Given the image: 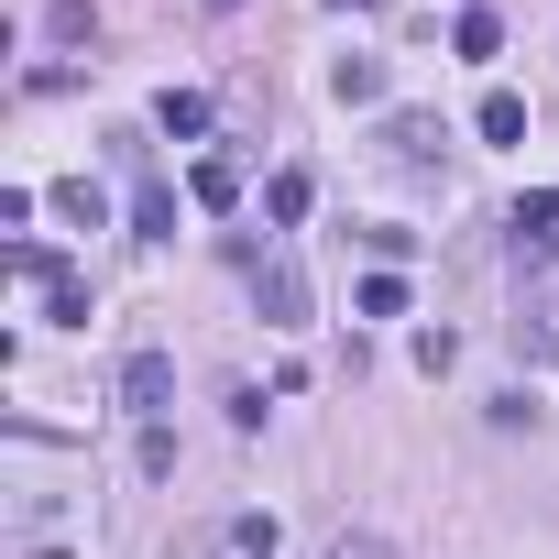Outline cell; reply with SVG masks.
<instances>
[{"mask_svg":"<svg viewBox=\"0 0 559 559\" xmlns=\"http://www.w3.org/2000/svg\"><path fill=\"white\" fill-rule=\"evenodd\" d=\"M121 406L143 417V428H165V406H176V362L143 341V352H121Z\"/></svg>","mask_w":559,"mask_h":559,"instance_id":"cell-1","label":"cell"},{"mask_svg":"<svg viewBox=\"0 0 559 559\" xmlns=\"http://www.w3.org/2000/svg\"><path fill=\"white\" fill-rule=\"evenodd\" d=\"M252 308H263L274 330H297V319H308V274H297L286 252H274V263H252Z\"/></svg>","mask_w":559,"mask_h":559,"instance_id":"cell-2","label":"cell"},{"mask_svg":"<svg viewBox=\"0 0 559 559\" xmlns=\"http://www.w3.org/2000/svg\"><path fill=\"white\" fill-rule=\"evenodd\" d=\"M384 143H395V165H439V143H450V132H439V110H395V121H384Z\"/></svg>","mask_w":559,"mask_h":559,"instance_id":"cell-3","label":"cell"},{"mask_svg":"<svg viewBox=\"0 0 559 559\" xmlns=\"http://www.w3.org/2000/svg\"><path fill=\"white\" fill-rule=\"evenodd\" d=\"M132 241H176V187L165 176H132Z\"/></svg>","mask_w":559,"mask_h":559,"instance_id":"cell-4","label":"cell"},{"mask_svg":"<svg viewBox=\"0 0 559 559\" xmlns=\"http://www.w3.org/2000/svg\"><path fill=\"white\" fill-rule=\"evenodd\" d=\"M330 88H341L352 110H373V99H384V56H341V67H330Z\"/></svg>","mask_w":559,"mask_h":559,"instance_id":"cell-5","label":"cell"},{"mask_svg":"<svg viewBox=\"0 0 559 559\" xmlns=\"http://www.w3.org/2000/svg\"><path fill=\"white\" fill-rule=\"evenodd\" d=\"M187 198H198V209H230V198H241V165H230V154H198Z\"/></svg>","mask_w":559,"mask_h":559,"instance_id":"cell-6","label":"cell"},{"mask_svg":"<svg viewBox=\"0 0 559 559\" xmlns=\"http://www.w3.org/2000/svg\"><path fill=\"white\" fill-rule=\"evenodd\" d=\"M493 45H504V23H493V12H483V0H472V12H461V23H450V56H472V67H483V56H493Z\"/></svg>","mask_w":559,"mask_h":559,"instance_id":"cell-7","label":"cell"},{"mask_svg":"<svg viewBox=\"0 0 559 559\" xmlns=\"http://www.w3.org/2000/svg\"><path fill=\"white\" fill-rule=\"evenodd\" d=\"M154 121H165L176 143H198V132H209V99H198V88H165V99H154Z\"/></svg>","mask_w":559,"mask_h":559,"instance_id":"cell-8","label":"cell"},{"mask_svg":"<svg viewBox=\"0 0 559 559\" xmlns=\"http://www.w3.org/2000/svg\"><path fill=\"white\" fill-rule=\"evenodd\" d=\"M548 230H559V198H548V187H526V198H515V252H537Z\"/></svg>","mask_w":559,"mask_h":559,"instance_id":"cell-9","label":"cell"},{"mask_svg":"<svg viewBox=\"0 0 559 559\" xmlns=\"http://www.w3.org/2000/svg\"><path fill=\"white\" fill-rule=\"evenodd\" d=\"M352 308H362V319H406V274H395V263L362 274V297H352Z\"/></svg>","mask_w":559,"mask_h":559,"instance_id":"cell-10","label":"cell"},{"mask_svg":"<svg viewBox=\"0 0 559 559\" xmlns=\"http://www.w3.org/2000/svg\"><path fill=\"white\" fill-rule=\"evenodd\" d=\"M483 143H526V99H515V88L483 99Z\"/></svg>","mask_w":559,"mask_h":559,"instance_id":"cell-11","label":"cell"},{"mask_svg":"<svg viewBox=\"0 0 559 559\" xmlns=\"http://www.w3.org/2000/svg\"><path fill=\"white\" fill-rule=\"evenodd\" d=\"M12 274H23V286H56L67 252H56V241H12Z\"/></svg>","mask_w":559,"mask_h":559,"instance_id":"cell-12","label":"cell"},{"mask_svg":"<svg viewBox=\"0 0 559 559\" xmlns=\"http://www.w3.org/2000/svg\"><path fill=\"white\" fill-rule=\"evenodd\" d=\"M45 308H56L67 330H88V274H78V263H67V274H56V286H45Z\"/></svg>","mask_w":559,"mask_h":559,"instance_id":"cell-13","label":"cell"},{"mask_svg":"<svg viewBox=\"0 0 559 559\" xmlns=\"http://www.w3.org/2000/svg\"><path fill=\"white\" fill-rule=\"evenodd\" d=\"M56 209H67V219H78V230H99V219H110V198H99V187H88V176H67V187H56Z\"/></svg>","mask_w":559,"mask_h":559,"instance_id":"cell-14","label":"cell"},{"mask_svg":"<svg viewBox=\"0 0 559 559\" xmlns=\"http://www.w3.org/2000/svg\"><path fill=\"white\" fill-rule=\"evenodd\" d=\"M308 198H319V187H308L297 165H286V176H274V187H263V209H274V219H308Z\"/></svg>","mask_w":559,"mask_h":559,"instance_id":"cell-15","label":"cell"},{"mask_svg":"<svg viewBox=\"0 0 559 559\" xmlns=\"http://www.w3.org/2000/svg\"><path fill=\"white\" fill-rule=\"evenodd\" d=\"M45 34H56V45H88V34H99V12H88V0H56Z\"/></svg>","mask_w":559,"mask_h":559,"instance_id":"cell-16","label":"cell"},{"mask_svg":"<svg viewBox=\"0 0 559 559\" xmlns=\"http://www.w3.org/2000/svg\"><path fill=\"white\" fill-rule=\"evenodd\" d=\"M330 559H384V548H362V537H341V548H330Z\"/></svg>","mask_w":559,"mask_h":559,"instance_id":"cell-17","label":"cell"},{"mask_svg":"<svg viewBox=\"0 0 559 559\" xmlns=\"http://www.w3.org/2000/svg\"><path fill=\"white\" fill-rule=\"evenodd\" d=\"M330 12H384V0H330Z\"/></svg>","mask_w":559,"mask_h":559,"instance_id":"cell-18","label":"cell"},{"mask_svg":"<svg viewBox=\"0 0 559 559\" xmlns=\"http://www.w3.org/2000/svg\"><path fill=\"white\" fill-rule=\"evenodd\" d=\"M34 559H67V548H34Z\"/></svg>","mask_w":559,"mask_h":559,"instance_id":"cell-19","label":"cell"}]
</instances>
